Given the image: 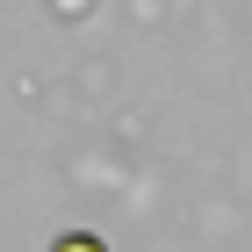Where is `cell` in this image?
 I'll use <instances>...</instances> for the list:
<instances>
[{"mask_svg":"<svg viewBox=\"0 0 252 252\" xmlns=\"http://www.w3.org/2000/svg\"><path fill=\"white\" fill-rule=\"evenodd\" d=\"M51 252H108V245H101L94 231H65V238H58V245H51Z\"/></svg>","mask_w":252,"mask_h":252,"instance_id":"6da1fadb","label":"cell"}]
</instances>
